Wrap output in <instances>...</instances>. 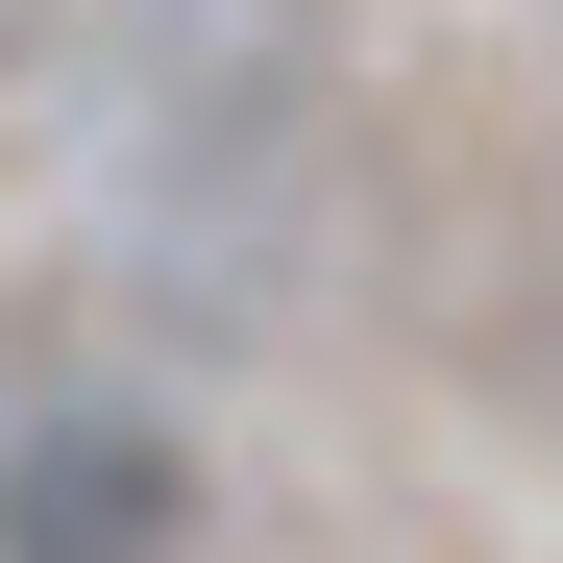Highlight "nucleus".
Returning <instances> with one entry per match:
<instances>
[{
    "mask_svg": "<svg viewBox=\"0 0 563 563\" xmlns=\"http://www.w3.org/2000/svg\"><path fill=\"white\" fill-rule=\"evenodd\" d=\"M0 563H197V441H172L147 393L0 417Z\"/></svg>",
    "mask_w": 563,
    "mask_h": 563,
    "instance_id": "1",
    "label": "nucleus"
}]
</instances>
